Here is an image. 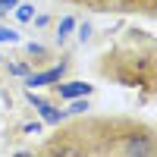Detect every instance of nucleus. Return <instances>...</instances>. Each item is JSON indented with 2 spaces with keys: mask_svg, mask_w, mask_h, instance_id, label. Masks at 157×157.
I'll list each match as a JSON object with an SVG mask.
<instances>
[{
  "mask_svg": "<svg viewBox=\"0 0 157 157\" xmlns=\"http://www.w3.org/2000/svg\"><path fill=\"white\" fill-rule=\"evenodd\" d=\"M57 91H60V98H78V94H88L91 91V85H85V82H66V85H57Z\"/></svg>",
  "mask_w": 157,
  "mask_h": 157,
  "instance_id": "nucleus-1",
  "label": "nucleus"
},
{
  "mask_svg": "<svg viewBox=\"0 0 157 157\" xmlns=\"http://www.w3.org/2000/svg\"><path fill=\"white\" fill-rule=\"evenodd\" d=\"M63 75V66L57 69H47V72H38V75H29V85H47V82H60Z\"/></svg>",
  "mask_w": 157,
  "mask_h": 157,
  "instance_id": "nucleus-2",
  "label": "nucleus"
},
{
  "mask_svg": "<svg viewBox=\"0 0 157 157\" xmlns=\"http://www.w3.org/2000/svg\"><path fill=\"white\" fill-rule=\"evenodd\" d=\"M75 3H88V6H98V10H110V6H123L126 0H75Z\"/></svg>",
  "mask_w": 157,
  "mask_h": 157,
  "instance_id": "nucleus-3",
  "label": "nucleus"
},
{
  "mask_svg": "<svg viewBox=\"0 0 157 157\" xmlns=\"http://www.w3.org/2000/svg\"><path fill=\"white\" fill-rule=\"evenodd\" d=\"M16 32H13V29H0V41H16Z\"/></svg>",
  "mask_w": 157,
  "mask_h": 157,
  "instance_id": "nucleus-4",
  "label": "nucleus"
},
{
  "mask_svg": "<svg viewBox=\"0 0 157 157\" xmlns=\"http://www.w3.org/2000/svg\"><path fill=\"white\" fill-rule=\"evenodd\" d=\"M72 25H75V22H72V19H63V22H60V29H57V35H60V38H63V35H66V32H69V29H72Z\"/></svg>",
  "mask_w": 157,
  "mask_h": 157,
  "instance_id": "nucleus-5",
  "label": "nucleus"
},
{
  "mask_svg": "<svg viewBox=\"0 0 157 157\" xmlns=\"http://www.w3.org/2000/svg\"><path fill=\"white\" fill-rule=\"evenodd\" d=\"M16 16L25 22V19H32V6H19V13H16Z\"/></svg>",
  "mask_w": 157,
  "mask_h": 157,
  "instance_id": "nucleus-6",
  "label": "nucleus"
},
{
  "mask_svg": "<svg viewBox=\"0 0 157 157\" xmlns=\"http://www.w3.org/2000/svg\"><path fill=\"white\" fill-rule=\"evenodd\" d=\"M13 6H16V0H0V16H3L6 10H13Z\"/></svg>",
  "mask_w": 157,
  "mask_h": 157,
  "instance_id": "nucleus-7",
  "label": "nucleus"
}]
</instances>
